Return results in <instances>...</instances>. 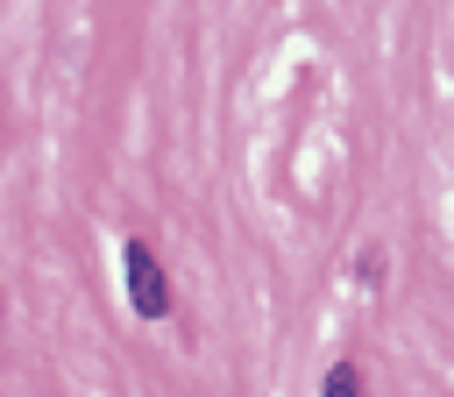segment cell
Here are the masks:
<instances>
[{
  "instance_id": "obj_2",
  "label": "cell",
  "mask_w": 454,
  "mask_h": 397,
  "mask_svg": "<svg viewBox=\"0 0 454 397\" xmlns=\"http://www.w3.org/2000/svg\"><path fill=\"white\" fill-rule=\"evenodd\" d=\"M319 397H369V390H362V369H348V362H340V369H326Z\"/></svg>"
},
{
  "instance_id": "obj_1",
  "label": "cell",
  "mask_w": 454,
  "mask_h": 397,
  "mask_svg": "<svg viewBox=\"0 0 454 397\" xmlns=\"http://www.w3.org/2000/svg\"><path fill=\"white\" fill-rule=\"evenodd\" d=\"M121 269H128V305H135L142 319H163V312H170V284H163L156 255H149L142 241H128V248H121Z\"/></svg>"
}]
</instances>
